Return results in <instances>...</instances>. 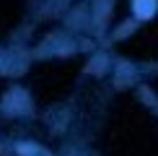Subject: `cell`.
<instances>
[{"label": "cell", "mask_w": 158, "mask_h": 156, "mask_svg": "<svg viewBox=\"0 0 158 156\" xmlns=\"http://www.w3.org/2000/svg\"><path fill=\"white\" fill-rule=\"evenodd\" d=\"M132 8H135V16H137V18H150V16L156 13L158 3H156V0H135Z\"/></svg>", "instance_id": "1"}]
</instances>
